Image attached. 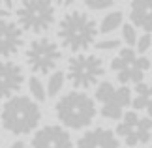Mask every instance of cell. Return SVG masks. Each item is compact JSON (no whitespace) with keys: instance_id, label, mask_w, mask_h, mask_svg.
Returning <instances> with one entry per match:
<instances>
[{"instance_id":"22","label":"cell","mask_w":152,"mask_h":148,"mask_svg":"<svg viewBox=\"0 0 152 148\" xmlns=\"http://www.w3.org/2000/svg\"><path fill=\"white\" fill-rule=\"evenodd\" d=\"M152 43V38H150V34H145V36L137 41V51L139 52H145V51H148V47Z\"/></svg>"},{"instance_id":"16","label":"cell","mask_w":152,"mask_h":148,"mask_svg":"<svg viewBox=\"0 0 152 148\" xmlns=\"http://www.w3.org/2000/svg\"><path fill=\"white\" fill-rule=\"evenodd\" d=\"M62 85H64V73H60V71H55L51 75V79H49V86H47V96H51V98H55L58 92H60V88H62Z\"/></svg>"},{"instance_id":"19","label":"cell","mask_w":152,"mask_h":148,"mask_svg":"<svg viewBox=\"0 0 152 148\" xmlns=\"http://www.w3.org/2000/svg\"><path fill=\"white\" fill-rule=\"evenodd\" d=\"M102 114L105 118H111V120H118V118L122 116V109L116 103H105L102 107Z\"/></svg>"},{"instance_id":"8","label":"cell","mask_w":152,"mask_h":148,"mask_svg":"<svg viewBox=\"0 0 152 148\" xmlns=\"http://www.w3.org/2000/svg\"><path fill=\"white\" fill-rule=\"evenodd\" d=\"M23 81H25V77H23L21 66H17L15 62L0 60V99L10 98L15 92H19Z\"/></svg>"},{"instance_id":"12","label":"cell","mask_w":152,"mask_h":148,"mask_svg":"<svg viewBox=\"0 0 152 148\" xmlns=\"http://www.w3.org/2000/svg\"><path fill=\"white\" fill-rule=\"evenodd\" d=\"M132 23L141 26L147 34L152 32V0H135L132 4Z\"/></svg>"},{"instance_id":"4","label":"cell","mask_w":152,"mask_h":148,"mask_svg":"<svg viewBox=\"0 0 152 148\" xmlns=\"http://www.w3.org/2000/svg\"><path fill=\"white\" fill-rule=\"evenodd\" d=\"M17 19L23 30L45 32L55 23V6L49 0H23L17 8Z\"/></svg>"},{"instance_id":"15","label":"cell","mask_w":152,"mask_h":148,"mask_svg":"<svg viewBox=\"0 0 152 148\" xmlns=\"http://www.w3.org/2000/svg\"><path fill=\"white\" fill-rule=\"evenodd\" d=\"M120 23H122V13L120 11H113V13L105 15V19L102 21V32L107 34L111 30H115V28H118Z\"/></svg>"},{"instance_id":"14","label":"cell","mask_w":152,"mask_h":148,"mask_svg":"<svg viewBox=\"0 0 152 148\" xmlns=\"http://www.w3.org/2000/svg\"><path fill=\"white\" fill-rule=\"evenodd\" d=\"M96 98L105 105V103H115V86L111 82H102L96 90Z\"/></svg>"},{"instance_id":"23","label":"cell","mask_w":152,"mask_h":148,"mask_svg":"<svg viewBox=\"0 0 152 148\" xmlns=\"http://www.w3.org/2000/svg\"><path fill=\"white\" fill-rule=\"evenodd\" d=\"M118 39H107V41H100L96 47L98 49H102V51H109V49H115V47H118Z\"/></svg>"},{"instance_id":"7","label":"cell","mask_w":152,"mask_h":148,"mask_svg":"<svg viewBox=\"0 0 152 148\" xmlns=\"http://www.w3.org/2000/svg\"><path fill=\"white\" fill-rule=\"evenodd\" d=\"M122 124L116 126V133L118 135H124L126 139V144L128 146H137V144H143V143H148L150 139V129H152V120L147 118H139L133 111L126 112Z\"/></svg>"},{"instance_id":"11","label":"cell","mask_w":152,"mask_h":148,"mask_svg":"<svg viewBox=\"0 0 152 148\" xmlns=\"http://www.w3.org/2000/svg\"><path fill=\"white\" fill-rule=\"evenodd\" d=\"M77 148H118V141L113 135V131L98 128V129L85 133L79 139Z\"/></svg>"},{"instance_id":"25","label":"cell","mask_w":152,"mask_h":148,"mask_svg":"<svg viewBox=\"0 0 152 148\" xmlns=\"http://www.w3.org/2000/svg\"><path fill=\"white\" fill-rule=\"evenodd\" d=\"M135 92H137V96H148V86L143 85V82H139L135 86Z\"/></svg>"},{"instance_id":"13","label":"cell","mask_w":152,"mask_h":148,"mask_svg":"<svg viewBox=\"0 0 152 148\" xmlns=\"http://www.w3.org/2000/svg\"><path fill=\"white\" fill-rule=\"evenodd\" d=\"M150 68V60L148 58H145V56H139L135 58V62L130 64L128 68H124L122 71H118V81L120 82H141L143 81V71L145 69H148Z\"/></svg>"},{"instance_id":"27","label":"cell","mask_w":152,"mask_h":148,"mask_svg":"<svg viewBox=\"0 0 152 148\" xmlns=\"http://www.w3.org/2000/svg\"><path fill=\"white\" fill-rule=\"evenodd\" d=\"M11 148H25V143H23V141H17V143L11 144Z\"/></svg>"},{"instance_id":"3","label":"cell","mask_w":152,"mask_h":148,"mask_svg":"<svg viewBox=\"0 0 152 148\" xmlns=\"http://www.w3.org/2000/svg\"><path fill=\"white\" fill-rule=\"evenodd\" d=\"M56 116L66 128L83 129L94 120L96 105L83 92H69L56 103Z\"/></svg>"},{"instance_id":"24","label":"cell","mask_w":152,"mask_h":148,"mask_svg":"<svg viewBox=\"0 0 152 148\" xmlns=\"http://www.w3.org/2000/svg\"><path fill=\"white\" fill-rule=\"evenodd\" d=\"M147 98L148 96H137L133 99V107L135 109H147Z\"/></svg>"},{"instance_id":"18","label":"cell","mask_w":152,"mask_h":148,"mask_svg":"<svg viewBox=\"0 0 152 148\" xmlns=\"http://www.w3.org/2000/svg\"><path fill=\"white\" fill-rule=\"evenodd\" d=\"M28 86H30L32 96L36 98L38 101H45V99H47V94H45V90H43V85L36 79V77H32V79L28 81Z\"/></svg>"},{"instance_id":"9","label":"cell","mask_w":152,"mask_h":148,"mask_svg":"<svg viewBox=\"0 0 152 148\" xmlns=\"http://www.w3.org/2000/svg\"><path fill=\"white\" fill-rule=\"evenodd\" d=\"M32 148H72V139L66 129L58 126H47L34 135Z\"/></svg>"},{"instance_id":"2","label":"cell","mask_w":152,"mask_h":148,"mask_svg":"<svg viewBox=\"0 0 152 148\" xmlns=\"http://www.w3.org/2000/svg\"><path fill=\"white\" fill-rule=\"evenodd\" d=\"M0 118H2V124L8 131H11L13 135H25L30 133L39 124L42 112L32 99L25 96H17L6 101Z\"/></svg>"},{"instance_id":"6","label":"cell","mask_w":152,"mask_h":148,"mask_svg":"<svg viewBox=\"0 0 152 148\" xmlns=\"http://www.w3.org/2000/svg\"><path fill=\"white\" fill-rule=\"evenodd\" d=\"M26 60L30 64L32 71L47 75L56 68L58 60H60V49L49 38L34 39L26 49Z\"/></svg>"},{"instance_id":"1","label":"cell","mask_w":152,"mask_h":148,"mask_svg":"<svg viewBox=\"0 0 152 148\" xmlns=\"http://www.w3.org/2000/svg\"><path fill=\"white\" fill-rule=\"evenodd\" d=\"M96 23L83 11H69L58 25V38L62 45L72 51H83L94 43L96 39Z\"/></svg>"},{"instance_id":"5","label":"cell","mask_w":152,"mask_h":148,"mask_svg":"<svg viewBox=\"0 0 152 148\" xmlns=\"http://www.w3.org/2000/svg\"><path fill=\"white\" fill-rule=\"evenodd\" d=\"M105 73L103 62L96 55H77L68 62V79L75 88H88Z\"/></svg>"},{"instance_id":"21","label":"cell","mask_w":152,"mask_h":148,"mask_svg":"<svg viewBox=\"0 0 152 148\" xmlns=\"http://www.w3.org/2000/svg\"><path fill=\"white\" fill-rule=\"evenodd\" d=\"M85 4H86V8H90V9H105L113 4V0H86Z\"/></svg>"},{"instance_id":"28","label":"cell","mask_w":152,"mask_h":148,"mask_svg":"<svg viewBox=\"0 0 152 148\" xmlns=\"http://www.w3.org/2000/svg\"><path fill=\"white\" fill-rule=\"evenodd\" d=\"M8 15H10L8 9H0V17H8Z\"/></svg>"},{"instance_id":"26","label":"cell","mask_w":152,"mask_h":148,"mask_svg":"<svg viewBox=\"0 0 152 148\" xmlns=\"http://www.w3.org/2000/svg\"><path fill=\"white\" fill-rule=\"evenodd\" d=\"M147 111H148V116H152V86H148V98H147Z\"/></svg>"},{"instance_id":"17","label":"cell","mask_w":152,"mask_h":148,"mask_svg":"<svg viewBox=\"0 0 152 148\" xmlns=\"http://www.w3.org/2000/svg\"><path fill=\"white\" fill-rule=\"evenodd\" d=\"M132 101V92L128 86H120L118 90H115V103L118 105V107H126V105H130Z\"/></svg>"},{"instance_id":"10","label":"cell","mask_w":152,"mask_h":148,"mask_svg":"<svg viewBox=\"0 0 152 148\" xmlns=\"http://www.w3.org/2000/svg\"><path fill=\"white\" fill-rule=\"evenodd\" d=\"M23 45V30L15 23L0 19V56L8 58L19 52Z\"/></svg>"},{"instance_id":"20","label":"cell","mask_w":152,"mask_h":148,"mask_svg":"<svg viewBox=\"0 0 152 148\" xmlns=\"http://www.w3.org/2000/svg\"><path fill=\"white\" fill-rule=\"evenodd\" d=\"M122 34H124V39H126L128 45H135L137 43V34H135V30H133L132 25H124V26H122Z\"/></svg>"}]
</instances>
